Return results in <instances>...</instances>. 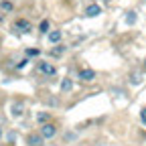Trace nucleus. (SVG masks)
<instances>
[{"label":"nucleus","mask_w":146,"mask_h":146,"mask_svg":"<svg viewBox=\"0 0 146 146\" xmlns=\"http://www.w3.org/2000/svg\"><path fill=\"white\" fill-rule=\"evenodd\" d=\"M130 81H132L134 85H138V83L142 81V73H140V71H134L132 75H130Z\"/></svg>","instance_id":"1a4fd4ad"},{"label":"nucleus","mask_w":146,"mask_h":146,"mask_svg":"<svg viewBox=\"0 0 146 146\" xmlns=\"http://www.w3.org/2000/svg\"><path fill=\"white\" fill-rule=\"evenodd\" d=\"M0 6H2V10H6V12H10V10L14 8V6H12L10 2H6V0H4V2H0Z\"/></svg>","instance_id":"ddd939ff"},{"label":"nucleus","mask_w":146,"mask_h":146,"mask_svg":"<svg viewBox=\"0 0 146 146\" xmlns=\"http://www.w3.org/2000/svg\"><path fill=\"white\" fill-rule=\"evenodd\" d=\"M79 79H83V81L96 79V71H94V69H81V71H79Z\"/></svg>","instance_id":"39448f33"},{"label":"nucleus","mask_w":146,"mask_h":146,"mask_svg":"<svg viewBox=\"0 0 146 146\" xmlns=\"http://www.w3.org/2000/svg\"><path fill=\"white\" fill-rule=\"evenodd\" d=\"M27 55H29V57H35V55H39V51H36V49H29Z\"/></svg>","instance_id":"dca6fc26"},{"label":"nucleus","mask_w":146,"mask_h":146,"mask_svg":"<svg viewBox=\"0 0 146 146\" xmlns=\"http://www.w3.org/2000/svg\"><path fill=\"white\" fill-rule=\"evenodd\" d=\"M0 138H2V128H0Z\"/></svg>","instance_id":"6ab92c4d"},{"label":"nucleus","mask_w":146,"mask_h":146,"mask_svg":"<svg viewBox=\"0 0 146 146\" xmlns=\"http://www.w3.org/2000/svg\"><path fill=\"white\" fill-rule=\"evenodd\" d=\"M100 14H102V6H100V4H89V6L85 8V16H89V18L100 16Z\"/></svg>","instance_id":"7ed1b4c3"},{"label":"nucleus","mask_w":146,"mask_h":146,"mask_svg":"<svg viewBox=\"0 0 146 146\" xmlns=\"http://www.w3.org/2000/svg\"><path fill=\"white\" fill-rule=\"evenodd\" d=\"M144 69H146V59H144Z\"/></svg>","instance_id":"aec40b11"},{"label":"nucleus","mask_w":146,"mask_h":146,"mask_svg":"<svg viewBox=\"0 0 146 146\" xmlns=\"http://www.w3.org/2000/svg\"><path fill=\"white\" fill-rule=\"evenodd\" d=\"M140 120H142V122L146 124V108H144V110H142V112H140Z\"/></svg>","instance_id":"f3484780"},{"label":"nucleus","mask_w":146,"mask_h":146,"mask_svg":"<svg viewBox=\"0 0 146 146\" xmlns=\"http://www.w3.org/2000/svg\"><path fill=\"white\" fill-rule=\"evenodd\" d=\"M71 87H73L71 79H63V81H61V89H63V91H71Z\"/></svg>","instance_id":"9d476101"},{"label":"nucleus","mask_w":146,"mask_h":146,"mask_svg":"<svg viewBox=\"0 0 146 146\" xmlns=\"http://www.w3.org/2000/svg\"><path fill=\"white\" fill-rule=\"evenodd\" d=\"M27 144H29V146H43V144H45V138H43L41 134H29Z\"/></svg>","instance_id":"f03ea898"},{"label":"nucleus","mask_w":146,"mask_h":146,"mask_svg":"<svg viewBox=\"0 0 146 146\" xmlns=\"http://www.w3.org/2000/svg\"><path fill=\"white\" fill-rule=\"evenodd\" d=\"M65 49H67V47H63V45H57V49H53L51 53H53V55H61V53H65Z\"/></svg>","instance_id":"4468645a"},{"label":"nucleus","mask_w":146,"mask_h":146,"mask_svg":"<svg viewBox=\"0 0 146 146\" xmlns=\"http://www.w3.org/2000/svg\"><path fill=\"white\" fill-rule=\"evenodd\" d=\"M23 110H25V106H23L21 102H14V104L10 106V114L18 118V116H23Z\"/></svg>","instance_id":"423d86ee"},{"label":"nucleus","mask_w":146,"mask_h":146,"mask_svg":"<svg viewBox=\"0 0 146 146\" xmlns=\"http://www.w3.org/2000/svg\"><path fill=\"white\" fill-rule=\"evenodd\" d=\"M55 134H57V128H55V124H43L41 126V136L43 138H53Z\"/></svg>","instance_id":"f257e3e1"},{"label":"nucleus","mask_w":146,"mask_h":146,"mask_svg":"<svg viewBox=\"0 0 146 146\" xmlns=\"http://www.w3.org/2000/svg\"><path fill=\"white\" fill-rule=\"evenodd\" d=\"M14 29H16V31H21V33H31V23L25 21V18H21V21H16V23H14Z\"/></svg>","instance_id":"20e7f679"},{"label":"nucleus","mask_w":146,"mask_h":146,"mask_svg":"<svg viewBox=\"0 0 146 146\" xmlns=\"http://www.w3.org/2000/svg\"><path fill=\"white\" fill-rule=\"evenodd\" d=\"M36 118H39V122H45V120H49V114H45V112H41L39 116H36Z\"/></svg>","instance_id":"2eb2a0df"},{"label":"nucleus","mask_w":146,"mask_h":146,"mask_svg":"<svg viewBox=\"0 0 146 146\" xmlns=\"http://www.w3.org/2000/svg\"><path fill=\"white\" fill-rule=\"evenodd\" d=\"M39 71L45 73V75H55V67L51 63H39Z\"/></svg>","instance_id":"0eeeda50"},{"label":"nucleus","mask_w":146,"mask_h":146,"mask_svg":"<svg viewBox=\"0 0 146 146\" xmlns=\"http://www.w3.org/2000/svg\"><path fill=\"white\" fill-rule=\"evenodd\" d=\"M27 63H29V61H27V59H25V61H21V63H18V65H16V67H18V69H23V67H25V65H27Z\"/></svg>","instance_id":"a211bd4d"},{"label":"nucleus","mask_w":146,"mask_h":146,"mask_svg":"<svg viewBox=\"0 0 146 146\" xmlns=\"http://www.w3.org/2000/svg\"><path fill=\"white\" fill-rule=\"evenodd\" d=\"M126 23H128V25H134V23H136V12H128Z\"/></svg>","instance_id":"f8f14e48"},{"label":"nucleus","mask_w":146,"mask_h":146,"mask_svg":"<svg viewBox=\"0 0 146 146\" xmlns=\"http://www.w3.org/2000/svg\"><path fill=\"white\" fill-rule=\"evenodd\" d=\"M39 31H41L43 35H47V33H51V31H49V21H43V23L39 25Z\"/></svg>","instance_id":"9b49d317"},{"label":"nucleus","mask_w":146,"mask_h":146,"mask_svg":"<svg viewBox=\"0 0 146 146\" xmlns=\"http://www.w3.org/2000/svg\"><path fill=\"white\" fill-rule=\"evenodd\" d=\"M49 41L51 43H59L61 41V31H51L49 33Z\"/></svg>","instance_id":"6e6552de"}]
</instances>
